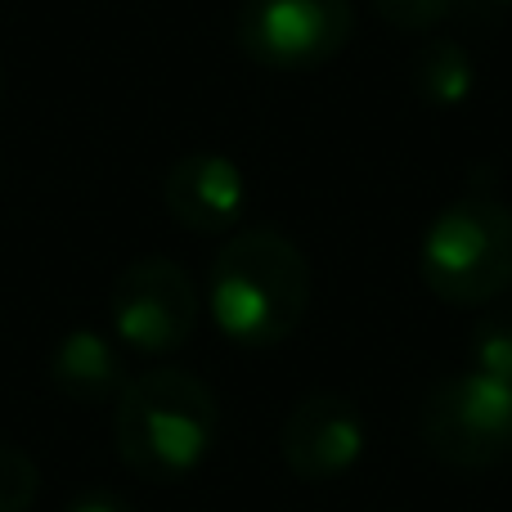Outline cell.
Segmentation results:
<instances>
[{"instance_id":"1","label":"cell","mask_w":512,"mask_h":512,"mask_svg":"<svg viewBox=\"0 0 512 512\" xmlns=\"http://www.w3.org/2000/svg\"><path fill=\"white\" fill-rule=\"evenodd\" d=\"M212 324L239 346H279L310 306V261L279 230L230 234L207 274Z\"/></svg>"},{"instance_id":"2","label":"cell","mask_w":512,"mask_h":512,"mask_svg":"<svg viewBox=\"0 0 512 512\" xmlns=\"http://www.w3.org/2000/svg\"><path fill=\"white\" fill-rule=\"evenodd\" d=\"M113 441L131 472L149 481H185L207 463L221 409L203 378L176 364L144 369L113 400Z\"/></svg>"},{"instance_id":"3","label":"cell","mask_w":512,"mask_h":512,"mask_svg":"<svg viewBox=\"0 0 512 512\" xmlns=\"http://www.w3.org/2000/svg\"><path fill=\"white\" fill-rule=\"evenodd\" d=\"M418 274L445 306H490L512 288V207L463 194L436 212L418 243Z\"/></svg>"},{"instance_id":"4","label":"cell","mask_w":512,"mask_h":512,"mask_svg":"<svg viewBox=\"0 0 512 512\" xmlns=\"http://www.w3.org/2000/svg\"><path fill=\"white\" fill-rule=\"evenodd\" d=\"M423 445L459 472H486L512 454V382L490 373H454L436 382L418 414Z\"/></svg>"},{"instance_id":"5","label":"cell","mask_w":512,"mask_h":512,"mask_svg":"<svg viewBox=\"0 0 512 512\" xmlns=\"http://www.w3.org/2000/svg\"><path fill=\"white\" fill-rule=\"evenodd\" d=\"M355 32L351 0H239L234 41L270 72H310L346 50Z\"/></svg>"},{"instance_id":"6","label":"cell","mask_w":512,"mask_h":512,"mask_svg":"<svg viewBox=\"0 0 512 512\" xmlns=\"http://www.w3.org/2000/svg\"><path fill=\"white\" fill-rule=\"evenodd\" d=\"M108 324L140 355H171L198 328V288L167 256H140L108 288Z\"/></svg>"},{"instance_id":"7","label":"cell","mask_w":512,"mask_h":512,"mask_svg":"<svg viewBox=\"0 0 512 512\" xmlns=\"http://www.w3.org/2000/svg\"><path fill=\"white\" fill-rule=\"evenodd\" d=\"M279 454L297 481H342L364 459V414L342 391H310L279 427Z\"/></svg>"},{"instance_id":"8","label":"cell","mask_w":512,"mask_h":512,"mask_svg":"<svg viewBox=\"0 0 512 512\" xmlns=\"http://www.w3.org/2000/svg\"><path fill=\"white\" fill-rule=\"evenodd\" d=\"M162 203L171 221L189 234H230L248 212V180L243 167L225 153L198 149L171 162L162 180Z\"/></svg>"},{"instance_id":"9","label":"cell","mask_w":512,"mask_h":512,"mask_svg":"<svg viewBox=\"0 0 512 512\" xmlns=\"http://www.w3.org/2000/svg\"><path fill=\"white\" fill-rule=\"evenodd\" d=\"M50 382L63 391L68 400H81V405H104V400H117L126 391V364L117 355V346L108 342L95 328H72V333L59 337L50 355Z\"/></svg>"},{"instance_id":"10","label":"cell","mask_w":512,"mask_h":512,"mask_svg":"<svg viewBox=\"0 0 512 512\" xmlns=\"http://www.w3.org/2000/svg\"><path fill=\"white\" fill-rule=\"evenodd\" d=\"M409 86L418 90L423 104L450 113V108L468 104L472 90H477V63L459 41L432 36V41H423L409 54Z\"/></svg>"},{"instance_id":"11","label":"cell","mask_w":512,"mask_h":512,"mask_svg":"<svg viewBox=\"0 0 512 512\" xmlns=\"http://www.w3.org/2000/svg\"><path fill=\"white\" fill-rule=\"evenodd\" d=\"M468 364L477 373L512 382V301L490 306L468 337Z\"/></svg>"},{"instance_id":"12","label":"cell","mask_w":512,"mask_h":512,"mask_svg":"<svg viewBox=\"0 0 512 512\" xmlns=\"http://www.w3.org/2000/svg\"><path fill=\"white\" fill-rule=\"evenodd\" d=\"M36 490H41V472L32 454L18 450L14 441H0V512H32Z\"/></svg>"},{"instance_id":"13","label":"cell","mask_w":512,"mask_h":512,"mask_svg":"<svg viewBox=\"0 0 512 512\" xmlns=\"http://www.w3.org/2000/svg\"><path fill=\"white\" fill-rule=\"evenodd\" d=\"M373 9L400 32H432L436 23H445L454 0H373Z\"/></svg>"},{"instance_id":"14","label":"cell","mask_w":512,"mask_h":512,"mask_svg":"<svg viewBox=\"0 0 512 512\" xmlns=\"http://www.w3.org/2000/svg\"><path fill=\"white\" fill-rule=\"evenodd\" d=\"M68 512H135V508L122 495H113V490H86V495L72 499Z\"/></svg>"},{"instance_id":"15","label":"cell","mask_w":512,"mask_h":512,"mask_svg":"<svg viewBox=\"0 0 512 512\" xmlns=\"http://www.w3.org/2000/svg\"><path fill=\"white\" fill-rule=\"evenodd\" d=\"M486 5H495V9H504V5H512V0H486Z\"/></svg>"}]
</instances>
